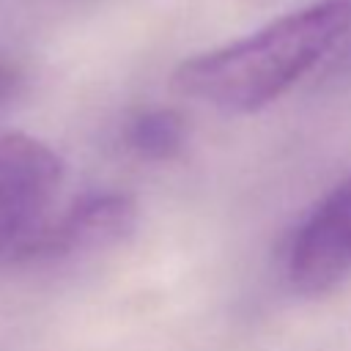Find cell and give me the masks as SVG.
<instances>
[{
    "mask_svg": "<svg viewBox=\"0 0 351 351\" xmlns=\"http://www.w3.org/2000/svg\"><path fill=\"white\" fill-rule=\"evenodd\" d=\"M351 27V0H315L255 33L181 60L170 77L178 96L219 112L250 115L288 93Z\"/></svg>",
    "mask_w": 351,
    "mask_h": 351,
    "instance_id": "6da1fadb",
    "label": "cell"
},
{
    "mask_svg": "<svg viewBox=\"0 0 351 351\" xmlns=\"http://www.w3.org/2000/svg\"><path fill=\"white\" fill-rule=\"evenodd\" d=\"M60 156L25 132H0V261H19L52 217Z\"/></svg>",
    "mask_w": 351,
    "mask_h": 351,
    "instance_id": "7a4b0ae2",
    "label": "cell"
},
{
    "mask_svg": "<svg viewBox=\"0 0 351 351\" xmlns=\"http://www.w3.org/2000/svg\"><path fill=\"white\" fill-rule=\"evenodd\" d=\"M285 280L302 296H324L351 280V173L293 230L285 250Z\"/></svg>",
    "mask_w": 351,
    "mask_h": 351,
    "instance_id": "3957f363",
    "label": "cell"
},
{
    "mask_svg": "<svg viewBox=\"0 0 351 351\" xmlns=\"http://www.w3.org/2000/svg\"><path fill=\"white\" fill-rule=\"evenodd\" d=\"M137 225V206L123 192H93L52 214L36 233L22 263H52L110 250L132 236Z\"/></svg>",
    "mask_w": 351,
    "mask_h": 351,
    "instance_id": "277c9868",
    "label": "cell"
},
{
    "mask_svg": "<svg viewBox=\"0 0 351 351\" xmlns=\"http://www.w3.org/2000/svg\"><path fill=\"white\" fill-rule=\"evenodd\" d=\"M123 145L145 162H170L186 148V121L170 107H145L134 112L123 132Z\"/></svg>",
    "mask_w": 351,
    "mask_h": 351,
    "instance_id": "5b68a950",
    "label": "cell"
},
{
    "mask_svg": "<svg viewBox=\"0 0 351 351\" xmlns=\"http://www.w3.org/2000/svg\"><path fill=\"white\" fill-rule=\"evenodd\" d=\"M22 82H25V74L19 63L8 52L0 49V107H5L22 90Z\"/></svg>",
    "mask_w": 351,
    "mask_h": 351,
    "instance_id": "8992f818",
    "label": "cell"
}]
</instances>
